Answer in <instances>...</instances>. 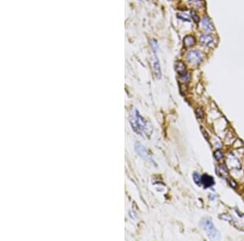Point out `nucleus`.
<instances>
[{
	"label": "nucleus",
	"mask_w": 244,
	"mask_h": 241,
	"mask_svg": "<svg viewBox=\"0 0 244 241\" xmlns=\"http://www.w3.org/2000/svg\"><path fill=\"white\" fill-rule=\"evenodd\" d=\"M130 123L132 129L137 135L145 137V136H149L152 132L151 126L146 123V121L136 109L133 110L130 113Z\"/></svg>",
	"instance_id": "nucleus-1"
},
{
	"label": "nucleus",
	"mask_w": 244,
	"mask_h": 241,
	"mask_svg": "<svg viewBox=\"0 0 244 241\" xmlns=\"http://www.w3.org/2000/svg\"><path fill=\"white\" fill-rule=\"evenodd\" d=\"M200 226L206 231V234H207L208 239L212 240H219L221 238L220 232L218 231L216 228L215 227V226L212 223V222L211 221V219H209V218L203 219L200 222Z\"/></svg>",
	"instance_id": "nucleus-2"
},
{
	"label": "nucleus",
	"mask_w": 244,
	"mask_h": 241,
	"mask_svg": "<svg viewBox=\"0 0 244 241\" xmlns=\"http://www.w3.org/2000/svg\"><path fill=\"white\" fill-rule=\"evenodd\" d=\"M185 59L191 66H198L203 60V55L199 50H190L185 55Z\"/></svg>",
	"instance_id": "nucleus-3"
},
{
	"label": "nucleus",
	"mask_w": 244,
	"mask_h": 241,
	"mask_svg": "<svg viewBox=\"0 0 244 241\" xmlns=\"http://www.w3.org/2000/svg\"><path fill=\"white\" fill-rule=\"evenodd\" d=\"M134 149H135L136 153L140 157H142L144 159L148 160V161H151V162L154 163V159H153L151 154L148 152V150H146V147L143 145L142 144L139 143V142H136V143L134 144Z\"/></svg>",
	"instance_id": "nucleus-4"
},
{
	"label": "nucleus",
	"mask_w": 244,
	"mask_h": 241,
	"mask_svg": "<svg viewBox=\"0 0 244 241\" xmlns=\"http://www.w3.org/2000/svg\"><path fill=\"white\" fill-rule=\"evenodd\" d=\"M198 39H199V42L201 43L202 46H214L215 42H216V39H215L214 37L211 34H208V33L201 34Z\"/></svg>",
	"instance_id": "nucleus-5"
},
{
	"label": "nucleus",
	"mask_w": 244,
	"mask_h": 241,
	"mask_svg": "<svg viewBox=\"0 0 244 241\" xmlns=\"http://www.w3.org/2000/svg\"><path fill=\"white\" fill-rule=\"evenodd\" d=\"M200 26H201L202 29L207 32V33H210L212 30H214V27L213 24L211 23V20L209 19V17H203L200 19Z\"/></svg>",
	"instance_id": "nucleus-6"
},
{
	"label": "nucleus",
	"mask_w": 244,
	"mask_h": 241,
	"mask_svg": "<svg viewBox=\"0 0 244 241\" xmlns=\"http://www.w3.org/2000/svg\"><path fill=\"white\" fill-rule=\"evenodd\" d=\"M152 68L153 71H154V73H155V75H156V78H161V68H160L159 59H158L157 56H156V52H154V58H153L152 61Z\"/></svg>",
	"instance_id": "nucleus-7"
},
{
	"label": "nucleus",
	"mask_w": 244,
	"mask_h": 241,
	"mask_svg": "<svg viewBox=\"0 0 244 241\" xmlns=\"http://www.w3.org/2000/svg\"><path fill=\"white\" fill-rule=\"evenodd\" d=\"M202 183L203 184L205 188H209V187H211V186L214 184V179L211 177V176H208V175H203L202 176Z\"/></svg>",
	"instance_id": "nucleus-8"
},
{
	"label": "nucleus",
	"mask_w": 244,
	"mask_h": 241,
	"mask_svg": "<svg viewBox=\"0 0 244 241\" xmlns=\"http://www.w3.org/2000/svg\"><path fill=\"white\" fill-rule=\"evenodd\" d=\"M175 69L177 72L178 76L183 75V74H185V73L187 72L186 68H185V65L184 64V63L182 62V61H177V62L176 63Z\"/></svg>",
	"instance_id": "nucleus-9"
},
{
	"label": "nucleus",
	"mask_w": 244,
	"mask_h": 241,
	"mask_svg": "<svg viewBox=\"0 0 244 241\" xmlns=\"http://www.w3.org/2000/svg\"><path fill=\"white\" fill-rule=\"evenodd\" d=\"M195 42H196L195 38L191 35H187L183 39V44L185 47H191L195 45Z\"/></svg>",
	"instance_id": "nucleus-10"
},
{
	"label": "nucleus",
	"mask_w": 244,
	"mask_h": 241,
	"mask_svg": "<svg viewBox=\"0 0 244 241\" xmlns=\"http://www.w3.org/2000/svg\"><path fill=\"white\" fill-rule=\"evenodd\" d=\"M189 4L194 9H199V8L203 7L204 1L203 0H190L189 1Z\"/></svg>",
	"instance_id": "nucleus-11"
},
{
	"label": "nucleus",
	"mask_w": 244,
	"mask_h": 241,
	"mask_svg": "<svg viewBox=\"0 0 244 241\" xmlns=\"http://www.w3.org/2000/svg\"><path fill=\"white\" fill-rule=\"evenodd\" d=\"M218 170L221 171V173H218L219 174V176H221V177H223V178H227L228 176V171L227 170L225 169V167H224L223 165H220L219 166V167H218Z\"/></svg>",
	"instance_id": "nucleus-12"
},
{
	"label": "nucleus",
	"mask_w": 244,
	"mask_h": 241,
	"mask_svg": "<svg viewBox=\"0 0 244 241\" xmlns=\"http://www.w3.org/2000/svg\"><path fill=\"white\" fill-rule=\"evenodd\" d=\"M193 179H194V181H195V183L199 184L200 182L202 181V176L199 175V173L195 172L193 174Z\"/></svg>",
	"instance_id": "nucleus-13"
},
{
	"label": "nucleus",
	"mask_w": 244,
	"mask_h": 241,
	"mask_svg": "<svg viewBox=\"0 0 244 241\" xmlns=\"http://www.w3.org/2000/svg\"><path fill=\"white\" fill-rule=\"evenodd\" d=\"M190 16H191L192 20H194L195 23H198L200 21V19L198 17V14L196 13L195 11H190Z\"/></svg>",
	"instance_id": "nucleus-14"
},
{
	"label": "nucleus",
	"mask_w": 244,
	"mask_h": 241,
	"mask_svg": "<svg viewBox=\"0 0 244 241\" xmlns=\"http://www.w3.org/2000/svg\"><path fill=\"white\" fill-rule=\"evenodd\" d=\"M150 42H151V48H152L153 51L156 52V50L158 49V43H157V42H156V40L151 39L150 41Z\"/></svg>",
	"instance_id": "nucleus-15"
},
{
	"label": "nucleus",
	"mask_w": 244,
	"mask_h": 241,
	"mask_svg": "<svg viewBox=\"0 0 244 241\" xmlns=\"http://www.w3.org/2000/svg\"><path fill=\"white\" fill-rule=\"evenodd\" d=\"M214 158L216 160H221L222 158H223V153L221 152V150H216V152L214 153Z\"/></svg>",
	"instance_id": "nucleus-16"
},
{
	"label": "nucleus",
	"mask_w": 244,
	"mask_h": 241,
	"mask_svg": "<svg viewBox=\"0 0 244 241\" xmlns=\"http://www.w3.org/2000/svg\"><path fill=\"white\" fill-rule=\"evenodd\" d=\"M140 1H141V0H140Z\"/></svg>",
	"instance_id": "nucleus-17"
}]
</instances>
